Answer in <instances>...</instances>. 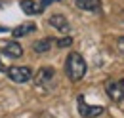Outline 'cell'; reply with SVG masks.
Here are the masks:
<instances>
[{
	"label": "cell",
	"mask_w": 124,
	"mask_h": 118,
	"mask_svg": "<svg viewBox=\"0 0 124 118\" xmlns=\"http://www.w3.org/2000/svg\"><path fill=\"white\" fill-rule=\"evenodd\" d=\"M65 73L69 76V80H73V82L82 80L84 74H86V61H84V57L80 53H77V52H71L67 55V61H65Z\"/></svg>",
	"instance_id": "cell-1"
},
{
	"label": "cell",
	"mask_w": 124,
	"mask_h": 118,
	"mask_svg": "<svg viewBox=\"0 0 124 118\" xmlns=\"http://www.w3.org/2000/svg\"><path fill=\"white\" fill-rule=\"evenodd\" d=\"M77 109H78V114L82 118H97L99 114H103L105 112V109L101 107V105H88L86 101H84V97L82 95H78L77 99Z\"/></svg>",
	"instance_id": "cell-2"
},
{
	"label": "cell",
	"mask_w": 124,
	"mask_h": 118,
	"mask_svg": "<svg viewBox=\"0 0 124 118\" xmlns=\"http://www.w3.org/2000/svg\"><path fill=\"white\" fill-rule=\"evenodd\" d=\"M105 91L111 97V101H115V103L124 101V78H120V80H109L105 84Z\"/></svg>",
	"instance_id": "cell-3"
},
{
	"label": "cell",
	"mask_w": 124,
	"mask_h": 118,
	"mask_svg": "<svg viewBox=\"0 0 124 118\" xmlns=\"http://www.w3.org/2000/svg\"><path fill=\"white\" fill-rule=\"evenodd\" d=\"M6 74H8L10 80H14L17 84H25V82H29L32 78L31 67H8Z\"/></svg>",
	"instance_id": "cell-4"
},
{
	"label": "cell",
	"mask_w": 124,
	"mask_h": 118,
	"mask_svg": "<svg viewBox=\"0 0 124 118\" xmlns=\"http://www.w3.org/2000/svg\"><path fill=\"white\" fill-rule=\"evenodd\" d=\"M54 78H55V71L52 67H42V69H38V73L34 76V82L38 88H50Z\"/></svg>",
	"instance_id": "cell-5"
},
{
	"label": "cell",
	"mask_w": 124,
	"mask_h": 118,
	"mask_svg": "<svg viewBox=\"0 0 124 118\" xmlns=\"http://www.w3.org/2000/svg\"><path fill=\"white\" fill-rule=\"evenodd\" d=\"M0 50H2V53H6L10 59H19L23 55V48L19 42L16 40H6V42H0Z\"/></svg>",
	"instance_id": "cell-6"
},
{
	"label": "cell",
	"mask_w": 124,
	"mask_h": 118,
	"mask_svg": "<svg viewBox=\"0 0 124 118\" xmlns=\"http://www.w3.org/2000/svg\"><path fill=\"white\" fill-rule=\"evenodd\" d=\"M78 10L84 12H92V14H99L101 12V0H75Z\"/></svg>",
	"instance_id": "cell-7"
},
{
	"label": "cell",
	"mask_w": 124,
	"mask_h": 118,
	"mask_svg": "<svg viewBox=\"0 0 124 118\" xmlns=\"http://www.w3.org/2000/svg\"><path fill=\"white\" fill-rule=\"evenodd\" d=\"M48 23H50L52 27H55L59 32H69V30H71V25H69L67 17H63V15H59V14L52 15V17L48 19Z\"/></svg>",
	"instance_id": "cell-8"
},
{
	"label": "cell",
	"mask_w": 124,
	"mask_h": 118,
	"mask_svg": "<svg viewBox=\"0 0 124 118\" xmlns=\"http://www.w3.org/2000/svg\"><path fill=\"white\" fill-rule=\"evenodd\" d=\"M21 10L27 15H38V2H32V0H21L19 2Z\"/></svg>",
	"instance_id": "cell-9"
},
{
	"label": "cell",
	"mask_w": 124,
	"mask_h": 118,
	"mask_svg": "<svg viewBox=\"0 0 124 118\" xmlns=\"http://www.w3.org/2000/svg\"><path fill=\"white\" fill-rule=\"evenodd\" d=\"M34 29H36L34 23H25V25H19V27H16V29H12V34H14L16 38H19V36H25V34L32 32Z\"/></svg>",
	"instance_id": "cell-10"
},
{
	"label": "cell",
	"mask_w": 124,
	"mask_h": 118,
	"mask_svg": "<svg viewBox=\"0 0 124 118\" xmlns=\"http://www.w3.org/2000/svg\"><path fill=\"white\" fill-rule=\"evenodd\" d=\"M54 42H55L54 38H44V40H40V42H36V44L32 46V50H34L36 53H44V52H48V50L52 48Z\"/></svg>",
	"instance_id": "cell-11"
},
{
	"label": "cell",
	"mask_w": 124,
	"mask_h": 118,
	"mask_svg": "<svg viewBox=\"0 0 124 118\" xmlns=\"http://www.w3.org/2000/svg\"><path fill=\"white\" fill-rule=\"evenodd\" d=\"M54 2H59V0H40V2H38V14H42L48 6H50V4H54Z\"/></svg>",
	"instance_id": "cell-12"
},
{
	"label": "cell",
	"mask_w": 124,
	"mask_h": 118,
	"mask_svg": "<svg viewBox=\"0 0 124 118\" xmlns=\"http://www.w3.org/2000/svg\"><path fill=\"white\" fill-rule=\"evenodd\" d=\"M73 44V38L71 36H65V38H61V40H57V46L59 48H67V46Z\"/></svg>",
	"instance_id": "cell-13"
},
{
	"label": "cell",
	"mask_w": 124,
	"mask_h": 118,
	"mask_svg": "<svg viewBox=\"0 0 124 118\" xmlns=\"http://www.w3.org/2000/svg\"><path fill=\"white\" fill-rule=\"evenodd\" d=\"M118 50H120V53L124 55V38H118Z\"/></svg>",
	"instance_id": "cell-14"
},
{
	"label": "cell",
	"mask_w": 124,
	"mask_h": 118,
	"mask_svg": "<svg viewBox=\"0 0 124 118\" xmlns=\"http://www.w3.org/2000/svg\"><path fill=\"white\" fill-rule=\"evenodd\" d=\"M6 71H8V69H6V67H4V63L0 61V73H6Z\"/></svg>",
	"instance_id": "cell-15"
}]
</instances>
